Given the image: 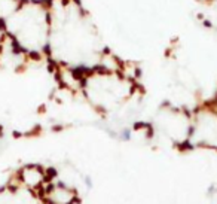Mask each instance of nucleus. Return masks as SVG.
I'll list each match as a JSON object with an SVG mask.
<instances>
[{
  "label": "nucleus",
  "mask_w": 217,
  "mask_h": 204,
  "mask_svg": "<svg viewBox=\"0 0 217 204\" xmlns=\"http://www.w3.org/2000/svg\"><path fill=\"white\" fill-rule=\"evenodd\" d=\"M51 33L46 57L58 69L78 73L95 69L106 52L97 30L78 0H49Z\"/></svg>",
  "instance_id": "nucleus-1"
},
{
  "label": "nucleus",
  "mask_w": 217,
  "mask_h": 204,
  "mask_svg": "<svg viewBox=\"0 0 217 204\" xmlns=\"http://www.w3.org/2000/svg\"><path fill=\"white\" fill-rule=\"evenodd\" d=\"M1 24L6 36L28 60L46 57L51 33L48 3L22 2Z\"/></svg>",
  "instance_id": "nucleus-2"
},
{
  "label": "nucleus",
  "mask_w": 217,
  "mask_h": 204,
  "mask_svg": "<svg viewBox=\"0 0 217 204\" xmlns=\"http://www.w3.org/2000/svg\"><path fill=\"white\" fill-rule=\"evenodd\" d=\"M79 91L95 110L113 113L132 101L137 85L125 70L95 67L79 75Z\"/></svg>",
  "instance_id": "nucleus-3"
},
{
  "label": "nucleus",
  "mask_w": 217,
  "mask_h": 204,
  "mask_svg": "<svg viewBox=\"0 0 217 204\" xmlns=\"http://www.w3.org/2000/svg\"><path fill=\"white\" fill-rule=\"evenodd\" d=\"M192 110L184 104H164L158 109L152 128L168 143L178 148L187 146Z\"/></svg>",
  "instance_id": "nucleus-4"
},
{
  "label": "nucleus",
  "mask_w": 217,
  "mask_h": 204,
  "mask_svg": "<svg viewBox=\"0 0 217 204\" xmlns=\"http://www.w3.org/2000/svg\"><path fill=\"white\" fill-rule=\"evenodd\" d=\"M190 149L217 152V103L214 100L192 109L187 146Z\"/></svg>",
  "instance_id": "nucleus-5"
},
{
  "label": "nucleus",
  "mask_w": 217,
  "mask_h": 204,
  "mask_svg": "<svg viewBox=\"0 0 217 204\" xmlns=\"http://www.w3.org/2000/svg\"><path fill=\"white\" fill-rule=\"evenodd\" d=\"M40 201L46 204H79L81 197L73 185L58 180L55 176L46 183L39 194Z\"/></svg>",
  "instance_id": "nucleus-6"
},
{
  "label": "nucleus",
  "mask_w": 217,
  "mask_h": 204,
  "mask_svg": "<svg viewBox=\"0 0 217 204\" xmlns=\"http://www.w3.org/2000/svg\"><path fill=\"white\" fill-rule=\"evenodd\" d=\"M54 176H51L49 170L45 168L40 164H25L22 165L13 176V182L18 183L19 186L34 192V194H40V191L46 186V183L52 179Z\"/></svg>",
  "instance_id": "nucleus-7"
},
{
  "label": "nucleus",
  "mask_w": 217,
  "mask_h": 204,
  "mask_svg": "<svg viewBox=\"0 0 217 204\" xmlns=\"http://www.w3.org/2000/svg\"><path fill=\"white\" fill-rule=\"evenodd\" d=\"M213 100H214V101H216V103H217V92H216V97H214Z\"/></svg>",
  "instance_id": "nucleus-8"
},
{
  "label": "nucleus",
  "mask_w": 217,
  "mask_h": 204,
  "mask_svg": "<svg viewBox=\"0 0 217 204\" xmlns=\"http://www.w3.org/2000/svg\"><path fill=\"white\" fill-rule=\"evenodd\" d=\"M40 204H46V203H43V201H40Z\"/></svg>",
  "instance_id": "nucleus-9"
}]
</instances>
